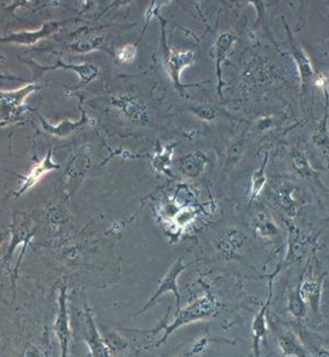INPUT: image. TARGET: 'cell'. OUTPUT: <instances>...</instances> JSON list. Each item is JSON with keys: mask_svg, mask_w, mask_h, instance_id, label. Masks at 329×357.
I'll use <instances>...</instances> for the list:
<instances>
[{"mask_svg": "<svg viewBox=\"0 0 329 357\" xmlns=\"http://www.w3.org/2000/svg\"><path fill=\"white\" fill-rule=\"evenodd\" d=\"M289 232V249H287L285 264H300L311 253L314 240L304 234L293 222L287 221Z\"/></svg>", "mask_w": 329, "mask_h": 357, "instance_id": "3957f363", "label": "cell"}, {"mask_svg": "<svg viewBox=\"0 0 329 357\" xmlns=\"http://www.w3.org/2000/svg\"><path fill=\"white\" fill-rule=\"evenodd\" d=\"M186 268H187V265L184 264V258L182 257V258L178 259V260L170 267V269L167 272L166 275H165L163 279L161 280V285L158 287L156 292L154 293L153 297L150 298L147 304H145V307L143 308L142 310H139V311L137 312V315H141L143 312L153 307L155 302L159 299V297L163 296V293L167 292L174 293L177 300L176 313L177 312H179L180 310H182V306H180V293L179 291H178L177 281H178V277H179L180 274H182Z\"/></svg>", "mask_w": 329, "mask_h": 357, "instance_id": "277c9868", "label": "cell"}, {"mask_svg": "<svg viewBox=\"0 0 329 357\" xmlns=\"http://www.w3.org/2000/svg\"><path fill=\"white\" fill-rule=\"evenodd\" d=\"M0 60H5V59H3V56H0Z\"/></svg>", "mask_w": 329, "mask_h": 357, "instance_id": "83f0119b", "label": "cell"}, {"mask_svg": "<svg viewBox=\"0 0 329 357\" xmlns=\"http://www.w3.org/2000/svg\"><path fill=\"white\" fill-rule=\"evenodd\" d=\"M287 309H289V313H291L293 317L298 319V320H302V319H304V317L307 315V304L303 300L300 290H298V287H297L294 291L289 293Z\"/></svg>", "mask_w": 329, "mask_h": 357, "instance_id": "ffe728a7", "label": "cell"}, {"mask_svg": "<svg viewBox=\"0 0 329 357\" xmlns=\"http://www.w3.org/2000/svg\"><path fill=\"white\" fill-rule=\"evenodd\" d=\"M278 347L284 357H312L311 351L293 331H287L278 336Z\"/></svg>", "mask_w": 329, "mask_h": 357, "instance_id": "8fae6325", "label": "cell"}, {"mask_svg": "<svg viewBox=\"0 0 329 357\" xmlns=\"http://www.w3.org/2000/svg\"><path fill=\"white\" fill-rule=\"evenodd\" d=\"M54 332H56V338L59 340L60 347H61V357H67L71 333H70L67 294H65V289H62L61 293H60L59 311H58V315H56V322H54Z\"/></svg>", "mask_w": 329, "mask_h": 357, "instance_id": "8992f818", "label": "cell"}, {"mask_svg": "<svg viewBox=\"0 0 329 357\" xmlns=\"http://www.w3.org/2000/svg\"><path fill=\"white\" fill-rule=\"evenodd\" d=\"M218 306H219V304H218L217 298L212 293H207L206 296L198 299L191 306H188V307L180 310L179 312H177L175 315L174 321L170 324L167 325L161 339L157 341V343L154 344L153 347H159L161 344L166 343L169 336L184 325L212 317L218 311Z\"/></svg>", "mask_w": 329, "mask_h": 357, "instance_id": "6da1fadb", "label": "cell"}, {"mask_svg": "<svg viewBox=\"0 0 329 357\" xmlns=\"http://www.w3.org/2000/svg\"><path fill=\"white\" fill-rule=\"evenodd\" d=\"M268 156H265L264 161L260 168L255 170L252 174L251 178V190H250V200L255 201L264 189L266 184V174H265V168L268 165Z\"/></svg>", "mask_w": 329, "mask_h": 357, "instance_id": "ac0fdd59", "label": "cell"}, {"mask_svg": "<svg viewBox=\"0 0 329 357\" xmlns=\"http://www.w3.org/2000/svg\"><path fill=\"white\" fill-rule=\"evenodd\" d=\"M37 84H28L15 91H0V125L13 123L22 117L27 107L24 101L26 97L39 90Z\"/></svg>", "mask_w": 329, "mask_h": 357, "instance_id": "7a4b0ae2", "label": "cell"}, {"mask_svg": "<svg viewBox=\"0 0 329 357\" xmlns=\"http://www.w3.org/2000/svg\"><path fill=\"white\" fill-rule=\"evenodd\" d=\"M291 161H292L293 168L297 174L300 176L311 178L315 174V171L312 168L311 163L308 160L305 152L300 149H294L291 153Z\"/></svg>", "mask_w": 329, "mask_h": 357, "instance_id": "e0dca14e", "label": "cell"}, {"mask_svg": "<svg viewBox=\"0 0 329 357\" xmlns=\"http://www.w3.org/2000/svg\"><path fill=\"white\" fill-rule=\"evenodd\" d=\"M248 240L246 235L236 229H231L220 240V249L227 258H236L246 249Z\"/></svg>", "mask_w": 329, "mask_h": 357, "instance_id": "4fadbf2b", "label": "cell"}, {"mask_svg": "<svg viewBox=\"0 0 329 357\" xmlns=\"http://www.w3.org/2000/svg\"><path fill=\"white\" fill-rule=\"evenodd\" d=\"M316 88H319L323 94L325 95L326 99V107L329 104V71L328 69H324L321 72H316L315 76H314L313 83Z\"/></svg>", "mask_w": 329, "mask_h": 357, "instance_id": "603a6c76", "label": "cell"}, {"mask_svg": "<svg viewBox=\"0 0 329 357\" xmlns=\"http://www.w3.org/2000/svg\"><path fill=\"white\" fill-rule=\"evenodd\" d=\"M312 353V357H329V349L326 347H319L314 349Z\"/></svg>", "mask_w": 329, "mask_h": 357, "instance_id": "d4e9b609", "label": "cell"}, {"mask_svg": "<svg viewBox=\"0 0 329 357\" xmlns=\"http://www.w3.org/2000/svg\"><path fill=\"white\" fill-rule=\"evenodd\" d=\"M135 53H136V50H135L134 47L126 46L120 50L118 58L123 63H127V62L133 61Z\"/></svg>", "mask_w": 329, "mask_h": 357, "instance_id": "cb8c5ba5", "label": "cell"}, {"mask_svg": "<svg viewBox=\"0 0 329 357\" xmlns=\"http://www.w3.org/2000/svg\"><path fill=\"white\" fill-rule=\"evenodd\" d=\"M207 347V340H201L198 344H195V347L193 349V354H199L201 352V349H204V347Z\"/></svg>", "mask_w": 329, "mask_h": 357, "instance_id": "484cf974", "label": "cell"}, {"mask_svg": "<svg viewBox=\"0 0 329 357\" xmlns=\"http://www.w3.org/2000/svg\"><path fill=\"white\" fill-rule=\"evenodd\" d=\"M56 169H59V165L52 161V151L50 149L45 159L39 163H35L33 168L30 169L29 174L24 176L20 187L16 191L17 197H20L24 192H27L28 190L35 187L38 182L42 180L43 176Z\"/></svg>", "mask_w": 329, "mask_h": 357, "instance_id": "52a82bcc", "label": "cell"}, {"mask_svg": "<svg viewBox=\"0 0 329 357\" xmlns=\"http://www.w3.org/2000/svg\"><path fill=\"white\" fill-rule=\"evenodd\" d=\"M6 234L5 233L0 232V244H1V242H3V238H5Z\"/></svg>", "mask_w": 329, "mask_h": 357, "instance_id": "4316f807", "label": "cell"}, {"mask_svg": "<svg viewBox=\"0 0 329 357\" xmlns=\"http://www.w3.org/2000/svg\"><path fill=\"white\" fill-rule=\"evenodd\" d=\"M255 233L261 238H272L278 234V229L265 213H257L253 221Z\"/></svg>", "mask_w": 329, "mask_h": 357, "instance_id": "d6986e66", "label": "cell"}, {"mask_svg": "<svg viewBox=\"0 0 329 357\" xmlns=\"http://www.w3.org/2000/svg\"><path fill=\"white\" fill-rule=\"evenodd\" d=\"M289 38H291V48H292L293 56H294L297 69H298V72H300L303 91H306L308 86L311 85L312 83H313L316 71L314 69L313 65H312L311 58L308 56L304 49L294 40V38H292L291 33H289Z\"/></svg>", "mask_w": 329, "mask_h": 357, "instance_id": "30bf717a", "label": "cell"}, {"mask_svg": "<svg viewBox=\"0 0 329 357\" xmlns=\"http://www.w3.org/2000/svg\"><path fill=\"white\" fill-rule=\"evenodd\" d=\"M280 269H281V267H278V269L271 275L270 280H268V299L261 307L260 311L257 312L255 320L252 322V347H253L255 357H260L261 342L264 341L265 338L268 335L266 313H268V307L272 302V297H273V280Z\"/></svg>", "mask_w": 329, "mask_h": 357, "instance_id": "5b68a950", "label": "cell"}, {"mask_svg": "<svg viewBox=\"0 0 329 357\" xmlns=\"http://www.w3.org/2000/svg\"><path fill=\"white\" fill-rule=\"evenodd\" d=\"M325 276L319 279L300 280L298 285L300 296L307 304L308 309L312 310L314 315H319L321 313V293H323V283Z\"/></svg>", "mask_w": 329, "mask_h": 357, "instance_id": "9c48e42d", "label": "cell"}, {"mask_svg": "<svg viewBox=\"0 0 329 357\" xmlns=\"http://www.w3.org/2000/svg\"><path fill=\"white\" fill-rule=\"evenodd\" d=\"M115 103L129 117L137 120L144 118L145 110H143L142 107L139 106L136 101H133L131 99H121L120 101H115Z\"/></svg>", "mask_w": 329, "mask_h": 357, "instance_id": "7402d4cb", "label": "cell"}, {"mask_svg": "<svg viewBox=\"0 0 329 357\" xmlns=\"http://www.w3.org/2000/svg\"><path fill=\"white\" fill-rule=\"evenodd\" d=\"M236 42V38L233 37L230 33H223V35H220L219 39H218L217 42V67L219 69L220 63L225 59V56H227V52L232 48L233 43ZM219 80L220 83H221V75H220V69H219Z\"/></svg>", "mask_w": 329, "mask_h": 357, "instance_id": "44dd1931", "label": "cell"}, {"mask_svg": "<svg viewBox=\"0 0 329 357\" xmlns=\"http://www.w3.org/2000/svg\"><path fill=\"white\" fill-rule=\"evenodd\" d=\"M182 170L185 172L187 176H195L200 174L204 165H206V158L201 152H195V153H189L182 158Z\"/></svg>", "mask_w": 329, "mask_h": 357, "instance_id": "2e32d148", "label": "cell"}, {"mask_svg": "<svg viewBox=\"0 0 329 357\" xmlns=\"http://www.w3.org/2000/svg\"><path fill=\"white\" fill-rule=\"evenodd\" d=\"M311 142L316 151L319 152L321 160L329 169V129L327 112L325 113L324 118L321 119L319 127L312 135Z\"/></svg>", "mask_w": 329, "mask_h": 357, "instance_id": "5bb4252c", "label": "cell"}, {"mask_svg": "<svg viewBox=\"0 0 329 357\" xmlns=\"http://www.w3.org/2000/svg\"><path fill=\"white\" fill-rule=\"evenodd\" d=\"M59 24H45L39 30L35 31H22V33H11L7 37L0 38L1 43H15V44H22V46H33L38 41H40L42 38L48 37L51 35L54 30L58 28Z\"/></svg>", "mask_w": 329, "mask_h": 357, "instance_id": "7c38bea8", "label": "cell"}, {"mask_svg": "<svg viewBox=\"0 0 329 357\" xmlns=\"http://www.w3.org/2000/svg\"><path fill=\"white\" fill-rule=\"evenodd\" d=\"M297 188L291 183H283L278 185L273 192V200L276 206L281 208L284 213L293 219L300 211V204L295 197Z\"/></svg>", "mask_w": 329, "mask_h": 357, "instance_id": "ba28073f", "label": "cell"}, {"mask_svg": "<svg viewBox=\"0 0 329 357\" xmlns=\"http://www.w3.org/2000/svg\"><path fill=\"white\" fill-rule=\"evenodd\" d=\"M86 323H88L86 343L91 349L92 355H93V357H109L106 345L103 342L102 338L99 336L95 323L92 319L91 313L88 311L86 313Z\"/></svg>", "mask_w": 329, "mask_h": 357, "instance_id": "9a60e30c", "label": "cell"}]
</instances>
